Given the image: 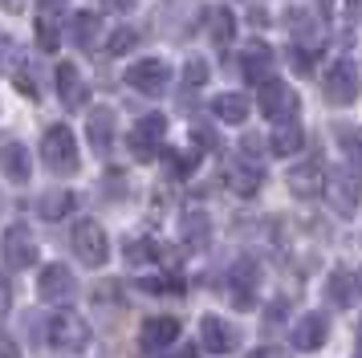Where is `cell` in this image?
Returning <instances> with one entry per match:
<instances>
[{
    "label": "cell",
    "instance_id": "cell-3",
    "mask_svg": "<svg viewBox=\"0 0 362 358\" xmlns=\"http://www.w3.org/2000/svg\"><path fill=\"white\" fill-rule=\"evenodd\" d=\"M41 159L53 175H74L78 171V143H74V130L69 127H49L41 139Z\"/></svg>",
    "mask_w": 362,
    "mask_h": 358
},
{
    "label": "cell",
    "instance_id": "cell-35",
    "mask_svg": "<svg viewBox=\"0 0 362 358\" xmlns=\"http://www.w3.org/2000/svg\"><path fill=\"white\" fill-rule=\"evenodd\" d=\"M289 57H293V69H297V74H310V69H313V62H310L313 53H310L305 45H297L293 53H289Z\"/></svg>",
    "mask_w": 362,
    "mask_h": 358
},
{
    "label": "cell",
    "instance_id": "cell-11",
    "mask_svg": "<svg viewBox=\"0 0 362 358\" xmlns=\"http://www.w3.org/2000/svg\"><path fill=\"white\" fill-rule=\"evenodd\" d=\"M329 183V171L322 159H305L297 163V167H289V192L301 195V200H310V195H322Z\"/></svg>",
    "mask_w": 362,
    "mask_h": 358
},
{
    "label": "cell",
    "instance_id": "cell-15",
    "mask_svg": "<svg viewBox=\"0 0 362 358\" xmlns=\"http://www.w3.org/2000/svg\"><path fill=\"white\" fill-rule=\"evenodd\" d=\"M199 338H204V346H208L212 354H232V350L240 346V334H236V325H228L224 318H216V313L199 318Z\"/></svg>",
    "mask_w": 362,
    "mask_h": 358
},
{
    "label": "cell",
    "instance_id": "cell-8",
    "mask_svg": "<svg viewBox=\"0 0 362 358\" xmlns=\"http://www.w3.org/2000/svg\"><path fill=\"white\" fill-rule=\"evenodd\" d=\"M257 106H261L264 118L285 122V118H293L297 114V94L285 86V81H264L261 90H257Z\"/></svg>",
    "mask_w": 362,
    "mask_h": 358
},
{
    "label": "cell",
    "instance_id": "cell-16",
    "mask_svg": "<svg viewBox=\"0 0 362 358\" xmlns=\"http://www.w3.org/2000/svg\"><path fill=\"white\" fill-rule=\"evenodd\" d=\"M240 74H245V81H252V86L273 81V49L264 45V41H252V45L245 49V57H240Z\"/></svg>",
    "mask_w": 362,
    "mask_h": 358
},
{
    "label": "cell",
    "instance_id": "cell-13",
    "mask_svg": "<svg viewBox=\"0 0 362 358\" xmlns=\"http://www.w3.org/2000/svg\"><path fill=\"white\" fill-rule=\"evenodd\" d=\"M326 297L329 306L338 309H350L362 301V269H334L326 281Z\"/></svg>",
    "mask_w": 362,
    "mask_h": 358
},
{
    "label": "cell",
    "instance_id": "cell-1",
    "mask_svg": "<svg viewBox=\"0 0 362 358\" xmlns=\"http://www.w3.org/2000/svg\"><path fill=\"white\" fill-rule=\"evenodd\" d=\"M45 338L57 354H82L90 346V325L74 313V309H57L49 322H45Z\"/></svg>",
    "mask_w": 362,
    "mask_h": 358
},
{
    "label": "cell",
    "instance_id": "cell-24",
    "mask_svg": "<svg viewBox=\"0 0 362 358\" xmlns=\"http://www.w3.org/2000/svg\"><path fill=\"white\" fill-rule=\"evenodd\" d=\"M102 29H106V21H102L98 13H78L74 16V41H78V49L106 45V41H102Z\"/></svg>",
    "mask_w": 362,
    "mask_h": 358
},
{
    "label": "cell",
    "instance_id": "cell-36",
    "mask_svg": "<svg viewBox=\"0 0 362 358\" xmlns=\"http://www.w3.org/2000/svg\"><path fill=\"white\" fill-rule=\"evenodd\" d=\"M8 306H13V285H8V277L0 273V322L8 318Z\"/></svg>",
    "mask_w": 362,
    "mask_h": 358
},
{
    "label": "cell",
    "instance_id": "cell-21",
    "mask_svg": "<svg viewBox=\"0 0 362 358\" xmlns=\"http://www.w3.org/2000/svg\"><path fill=\"white\" fill-rule=\"evenodd\" d=\"M175 338H180V322H175V318H151V322L143 325V350H147V354L167 350Z\"/></svg>",
    "mask_w": 362,
    "mask_h": 358
},
{
    "label": "cell",
    "instance_id": "cell-19",
    "mask_svg": "<svg viewBox=\"0 0 362 358\" xmlns=\"http://www.w3.org/2000/svg\"><path fill=\"white\" fill-rule=\"evenodd\" d=\"M57 98H62L66 110H82L86 106V81L78 74V65H69V62L57 65Z\"/></svg>",
    "mask_w": 362,
    "mask_h": 358
},
{
    "label": "cell",
    "instance_id": "cell-37",
    "mask_svg": "<svg viewBox=\"0 0 362 358\" xmlns=\"http://www.w3.org/2000/svg\"><path fill=\"white\" fill-rule=\"evenodd\" d=\"M285 306H289V301H277V306H269V313H264V322H269V330H273V325H277L281 318H285Z\"/></svg>",
    "mask_w": 362,
    "mask_h": 358
},
{
    "label": "cell",
    "instance_id": "cell-27",
    "mask_svg": "<svg viewBox=\"0 0 362 358\" xmlns=\"http://www.w3.org/2000/svg\"><path fill=\"white\" fill-rule=\"evenodd\" d=\"M127 257L131 260H155V265H175V253L159 241H134L131 248H127Z\"/></svg>",
    "mask_w": 362,
    "mask_h": 358
},
{
    "label": "cell",
    "instance_id": "cell-2",
    "mask_svg": "<svg viewBox=\"0 0 362 358\" xmlns=\"http://www.w3.org/2000/svg\"><path fill=\"white\" fill-rule=\"evenodd\" d=\"M257 289H261V265L257 260H232L228 273H224V293L236 309H252L257 306Z\"/></svg>",
    "mask_w": 362,
    "mask_h": 358
},
{
    "label": "cell",
    "instance_id": "cell-43",
    "mask_svg": "<svg viewBox=\"0 0 362 358\" xmlns=\"http://www.w3.org/2000/svg\"><path fill=\"white\" fill-rule=\"evenodd\" d=\"M358 358H362V338H358Z\"/></svg>",
    "mask_w": 362,
    "mask_h": 358
},
{
    "label": "cell",
    "instance_id": "cell-33",
    "mask_svg": "<svg viewBox=\"0 0 362 358\" xmlns=\"http://www.w3.org/2000/svg\"><path fill=\"white\" fill-rule=\"evenodd\" d=\"M171 163H175V171H180V175H187V171H196L199 155H196V151H175V155H171Z\"/></svg>",
    "mask_w": 362,
    "mask_h": 358
},
{
    "label": "cell",
    "instance_id": "cell-14",
    "mask_svg": "<svg viewBox=\"0 0 362 358\" xmlns=\"http://www.w3.org/2000/svg\"><path fill=\"white\" fill-rule=\"evenodd\" d=\"M329 338V322L326 313H305V318H297L293 330H289V342H293V350H317V346H326Z\"/></svg>",
    "mask_w": 362,
    "mask_h": 358
},
{
    "label": "cell",
    "instance_id": "cell-38",
    "mask_svg": "<svg viewBox=\"0 0 362 358\" xmlns=\"http://www.w3.org/2000/svg\"><path fill=\"white\" fill-rule=\"evenodd\" d=\"M0 358H21V350L8 342V334H4V330H0Z\"/></svg>",
    "mask_w": 362,
    "mask_h": 358
},
{
    "label": "cell",
    "instance_id": "cell-44",
    "mask_svg": "<svg viewBox=\"0 0 362 358\" xmlns=\"http://www.w3.org/2000/svg\"><path fill=\"white\" fill-rule=\"evenodd\" d=\"M0 208H4V195H0Z\"/></svg>",
    "mask_w": 362,
    "mask_h": 358
},
{
    "label": "cell",
    "instance_id": "cell-18",
    "mask_svg": "<svg viewBox=\"0 0 362 358\" xmlns=\"http://www.w3.org/2000/svg\"><path fill=\"white\" fill-rule=\"evenodd\" d=\"M86 134H90L94 155H110V146H115V110L110 106H94L90 122H86Z\"/></svg>",
    "mask_w": 362,
    "mask_h": 358
},
{
    "label": "cell",
    "instance_id": "cell-7",
    "mask_svg": "<svg viewBox=\"0 0 362 358\" xmlns=\"http://www.w3.org/2000/svg\"><path fill=\"white\" fill-rule=\"evenodd\" d=\"M322 90H326L329 106H350V102L358 98V69H354V62H346V57H342V62L329 65Z\"/></svg>",
    "mask_w": 362,
    "mask_h": 358
},
{
    "label": "cell",
    "instance_id": "cell-17",
    "mask_svg": "<svg viewBox=\"0 0 362 358\" xmlns=\"http://www.w3.org/2000/svg\"><path fill=\"white\" fill-rule=\"evenodd\" d=\"M224 179H228L232 192L252 195L264 183V171H261V163H252V159H228L224 163Z\"/></svg>",
    "mask_w": 362,
    "mask_h": 358
},
{
    "label": "cell",
    "instance_id": "cell-9",
    "mask_svg": "<svg viewBox=\"0 0 362 358\" xmlns=\"http://www.w3.org/2000/svg\"><path fill=\"white\" fill-rule=\"evenodd\" d=\"M37 293L45 301H53V306H66V301L78 297V277L69 273L66 265H45L41 269V281H37Z\"/></svg>",
    "mask_w": 362,
    "mask_h": 358
},
{
    "label": "cell",
    "instance_id": "cell-30",
    "mask_svg": "<svg viewBox=\"0 0 362 358\" xmlns=\"http://www.w3.org/2000/svg\"><path fill=\"white\" fill-rule=\"evenodd\" d=\"M139 289H147V293H183V281L180 277H143Z\"/></svg>",
    "mask_w": 362,
    "mask_h": 358
},
{
    "label": "cell",
    "instance_id": "cell-31",
    "mask_svg": "<svg viewBox=\"0 0 362 358\" xmlns=\"http://www.w3.org/2000/svg\"><path fill=\"white\" fill-rule=\"evenodd\" d=\"M13 78H17V90H21V94H29V98L41 94V86H37V65H25V62H21Z\"/></svg>",
    "mask_w": 362,
    "mask_h": 358
},
{
    "label": "cell",
    "instance_id": "cell-28",
    "mask_svg": "<svg viewBox=\"0 0 362 358\" xmlns=\"http://www.w3.org/2000/svg\"><path fill=\"white\" fill-rule=\"evenodd\" d=\"M69 212H74V192L41 195V216H45V220H62V216H69Z\"/></svg>",
    "mask_w": 362,
    "mask_h": 358
},
{
    "label": "cell",
    "instance_id": "cell-5",
    "mask_svg": "<svg viewBox=\"0 0 362 358\" xmlns=\"http://www.w3.org/2000/svg\"><path fill=\"white\" fill-rule=\"evenodd\" d=\"M127 86L139 94H163L171 86V65L163 57H143V62L127 65Z\"/></svg>",
    "mask_w": 362,
    "mask_h": 358
},
{
    "label": "cell",
    "instance_id": "cell-26",
    "mask_svg": "<svg viewBox=\"0 0 362 358\" xmlns=\"http://www.w3.org/2000/svg\"><path fill=\"white\" fill-rule=\"evenodd\" d=\"M212 114L220 118V122H245L248 118V98L240 94H220L212 102Z\"/></svg>",
    "mask_w": 362,
    "mask_h": 358
},
{
    "label": "cell",
    "instance_id": "cell-20",
    "mask_svg": "<svg viewBox=\"0 0 362 358\" xmlns=\"http://www.w3.org/2000/svg\"><path fill=\"white\" fill-rule=\"evenodd\" d=\"M0 171L13 179V183H29V171H33V163H29V146L4 139V143H0Z\"/></svg>",
    "mask_w": 362,
    "mask_h": 358
},
{
    "label": "cell",
    "instance_id": "cell-29",
    "mask_svg": "<svg viewBox=\"0 0 362 358\" xmlns=\"http://www.w3.org/2000/svg\"><path fill=\"white\" fill-rule=\"evenodd\" d=\"M338 143H342L346 159L362 167V130L358 127H338Z\"/></svg>",
    "mask_w": 362,
    "mask_h": 358
},
{
    "label": "cell",
    "instance_id": "cell-40",
    "mask_svg": "<svg viewBox=\"0 0 362 358\" xmlns=\"http://www.w3.org/2000/svg\"><path fill=\"white\" fill-rule=\"evenodd\" d=\"M62 4H66V0H37V8H41V13H53V8H62Z\"/></svg>",
    "mask_w": 362,
    "mask_h": 358
},
{
    "label": "cell",
    "instance_id": "cell-6",
    "mask_svg": "<svg viewBox=\"0 0 362 358\" xmlns=\"http://www.w3.org/2000/svg\"><path fill=\"white\" fill-rule=\"evenodd\" d=\"M74 253L86 260V265H106L110 257V241H106V232H102L98 220H78L74 224Z\"/></svg>",
    "mask_w": 362,
    "mask_h": 358
},
{
    "label": "cell",
    "instance_id": "cell-39",
    "mask_svg": "<svg viewBox=\"0 0 362 358\" xmlns=\"http://www.w3.org/2000/svg\"><path fill=\"white\" fill-rule=\"evenodd\" d=\"M248 358H285V354H281V350H273V346H264V350H252Z\"/></svg>",
    "mask_w": 362,
    "mask_h": 358
},
{
    "label": "cell",
    "instance_id": "cell-10",
    "mask_svg": "<svg viewBox=\"0 0 362 358\" xmlns=\"http://www.w3.org/2000/svg\"><path fill=\"white\" fill-rule=\"evenodd\" d=\"M0 253H4V265H8V269H29V265H37L33 232L25 224H13L4 232V241H0Z\"/></svg>",
    "mask_w": 362,
    "mask_h": 358
},
{
    "label": "cell",
    "instance_id": "cell-42",
    "mask_svg": "<svg viewBox=\"0 0 362 358\" xmlns=\"http://www.w3.org/2000/svg\"><path fill=\"white\" fill-rule=\"evenodd\" d=\"M4 49H8V37H4V33H0V62H4Z\"/></svg>",
    "mask_w": 362,
    "mask_h": 358
},
{
    "label": "cell",
    "instance_id": "cell-41",
    "mask_svg": "<svg viewBox=\"0 0 362 358\" xmlns=\"http://www.w3.org/2000/svg\"><path fill=\"white\" fill-rule=\"evenodd\" d=\"M0 8H4V13H21V8H25V0H0Z\"/></svg>",
    "mask_w": 362,
    "mask_h": 358
},
{
    "label": "cell",
    "instance_id": "cell-4",
    "mask_svg": "<svg viewBox=\"0 0 362 358\" xmlns=\"http://www.w3.org/2000/svg\"><path fill=\"white\" fill-rule=\"evenodd\" d=\"M163 134H167V118H163V114H143V118L127 130V146H131L134 159L147 163V159H155V155H159Z\"/></svg>",
    "mask_w": 362,
    "mask_h": 358
},
{
    "label": "cell",
    "instance_id": "cell-32",
    "mask_svg": "<svg viewBox=\"0 0 362 358\" xmlns=\"http://www.w3.org/2000/svg\"><path fill=\"white\" fill-rule=\"evenodd\" d=\"M183 81H187V86H204V81H208V62H204V57H192V62L183 65Z\"/></svg>",
    "mask_w": 362,
    "mask_h": 358
},
{
    "label": "cell",
    "instance_id": "cell-34",
    "mask_svg": "<svg viewBox=\"0 0 362 358\" xmlns=\"http://www.w3.org/2000/svg\"><path fill=\"white\" fill-rule=\"evenodd\" d=\"M131 45H134V33H131V29H118L115 37L106 41V49H110V53H127Z\"/></svg>",
    "mask_w": 362,
    "mask_h": 358
},
{
    "label": "cell",
    "instance_id": "cell-12",
    "mask_svg": "<svg viewBox=\"0 0 362 358\" xmlns=\"http://www.w3.org/2000/svg\"><path fill=\"white\" fill-rule=\"evenodd\" d=\"M326 200L338 216H354L358 204H362V183L350 175V171H338V175H329V183H326Z\"/></svg>",
    "mask_w": 362,
    "mask_h": 358
},
{
    "label": "cell",
    "instance_id": "cell-23",
    "mask_svg": "<svg viewBox=\"0 0 362 358\" xmlns=\"http://www.w3.org/2000/svg\"><path fill=\"white\" fill-rule=\"evenodd\" d=\"M180 228H183V244H187V248L204 253V248L212 244V224H208V216H204V212H183Z\"/></svg>",
    "mask_w": 362,
    "mask_h": 358
},
{
    "label": "cell",
    "instance_id": "cell-25",
    "mask_svg": "<svg viewBox=\"0 0 362 358\" xmlns=\"http://www.w3.org/2000/svg\"><path fill=\"white\" fill-rule=\"evenodd\" d=\"M208 37H212L216 45H228L232 37H236V16H232L224 4L208 8Z\"/></svg>",
    "mask_w": 362,
    "mask_h": 358
},
{
    "label": "cell",
    "instance_id": "cell-22",
    "mask_svg": "<svg viewBox=\"0 0 362 358\" xmlns=\"http://www.w3.org/2000/svg\"><path fill=\"white\" fill-rule=\"evenodd\" d=\"M301 143H305V130H301V122H293V118H285V122H277V130H273V139H269V146H273V155H281V159H289V155H297V151H301Z\"/></svg>",
    "mask_w": 362,
    "mask_h": 358
}]
</instances>
